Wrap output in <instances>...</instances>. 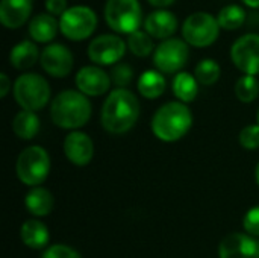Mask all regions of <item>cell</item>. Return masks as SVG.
Listing matches in <instances>:
<instances>
[{"mask_svg": "<svg viewBox=\"0 0 259 258\" xmlns=\"http://www.w3.org/2000/svg\"><path fill=\"white\" fill-rule=\"evenodd\" d=\"M235 96L243 103H250L259 96V81L256 76L244 75L235 84Z\"/></svg>", "mask_w": 259, "mask_h": 258, "instance_id": "83f0119b", "label": "cell"}, {"mask_svg": "<svg viewBox=\"0 0 259 258\" xmlns=\"http://www.w3.org/2000/svg\"><path fill=\"white\" fill-rule=\"evenodd\" d=\"M111 76L99 65H85L76 73V87L85 96H102L111 87Z\"/></svg>", "mask_w": 259, "mask_h": 258, "instance_id": "5bb4252c", "label": "cell"}, {"mask_svg": "<svg viewBox=\"0 0 259 258\" xmlns=\"http://www.w3.org/2000/svg\"><path fill=\"white\" fill-rule=\"evenodd\" d=\"M240 144L247 151L259 149V125H249L240 132Z\"/></svg>", "mask_w": 259, "mask_h": 258, "instance_id": "f546056e", "label": "cell"}, {"mask_svg": "<svg viewBox=\"0 0 259 258\" xmlns=\"http://www.w3.org/2000/svg\"><path fill=\"white\" fill-rule=\"evenodd\" d=\"M220 33V24L217 17L208 12H194L187 17L182 24V36L187 44L193 47H209L212 46Z\"/></svg>", "mask_w": 259, "mask_h": 258, "instance_id": "52a82bcc", "label": "cell"}, {"mask_svg": "<svg viewBox=\"0 0 259 258\" xmlns=\"http://www.w3.org/2000/svg\"><path fill=\"white\" fill-rule=\"evenodd\" d=\"M126 43L114 33L96 36L88 46V58L96 65H114L126 53Z\"/></svg>", "mask_w": 259, "mask_h": 258, "instance_id": "8fae6325", "label": "cell"}, {"mask_svg": "<svg viewBox=\"0 0 259 258\" xmlns=\"http://www.w3.org/2000/svg\"><path fill=\"white\" fill-rule=\"evenodd\" d=\"M256 120H258V125H259V109H258V116H256Z\"/></svg>", "mask_w": 259, "mask_h": 258, "instance_id": "74e56055", "label": "cell"}, {"mask_svg": "<svg viewBox=\"0 0 259 258\" xmlns=\"http://www.w3.org/2000/svg\"><path fill=\"white\" fill-rule=\"evenodd\" d=\"M255 176H256V182H258L259 186V163L256 164V169H255Z\"/></svg>", "mask_w": 259, "mask_h": 258, "instance_id": "8d00e7d4", "label": "cell"}, {"mask_svg": "<svg viewBox=\"0 0 259 258\" xmlns=\"http://www.w3.org/2000/svg\"><path fill=\"white\" fill-rule=\"evenodd\" d=\"M178 18L173 12L167 9H156L150 12L144 20V30L152 36L158 40H168L171 35L178 30Z\"/></svg>", "mask_w": 259, "mask_h": 258, "instance_id": "2e32d148", "label": "cell"}, {"mask_svg": "<svg viewBox=\"0 0 259 258\" xmlns=\"http://www.w3.org/2000/svg\"><path fill=\"white\" fill-rule=\"evenodd\" d=\"M217 21L220 27L226 30H235L241 27L246 21V11L240 5H226L217 14Z\"/></svg>", "mask_w": 259, "mask_h": 258, "instance_id": "d4e9b609", "label": "cell"}, {"mask_svg": "<svg viewBox=\"0 0 259 258\" xmlns=\"http://www.w3.org/2000/svg\"><path fill=\"white\" fill-rule=\"evenodd\" d=\"M41 58L38 46L33 41L24 40L15 44L11 49L9 53V62L17 70H27L36 64V61Z\"/></svg>", "mask_w": 259, "mask_h": 258, "instance_id": "ffe728a7", "label": "cell"}, {"mask_svg": "<svg viewBox=\"0 0 259 258\" xmlns=\"http://www.w3.org/2000/svg\"><path fill=\"white\" fill-rule=\"evenodd\" d=\"M193 114L182 102L164 103L152 119V131L156 138L165 143L181 140L191 129Z\"/></svg>", "mask_w": 259, "mask_h": 258, "instance_id": "3957f363", "label": "cell"}, {"mask_svg": "<svg viewBox=\"0 0 259 258\" xmlns=\"http://www.w3.org/2000/svg\"><path fill=\"white\" fill-rule=\"evenodd\" d=\"M42 258H82V257H80V254H79L76 249H73V248H70V246H67V245H61V243H58V245H52V246H49V248L44 251Z\"/></svg>", "mask_w": 259, "mask_h": 258, "instance_id": "4dcf8cb0", "label": "cell"}, {"mask_svg": "<svg viewBox=\"0 0 259 258\" xmlns=\"http://www.w3.org/2000/svg\"><path fill=\"white\" fill-rule=\"evenodd\" d=\"M140 102L127 88H115L106 97L102 106V126L114 135L131 131L140 117Z\"/></svg>", "mask_w": 259, "mask_h": 258, "instance_id": "6da1fadb", "label": "cell"}, {"mask_svg": "<svg viewBox=\"0 0 259 258\" xmlns=\"http://www.w3.org/2000/svg\"><path fill=\"white\" fill-rule=\"evenodd\" d=\"M249 8H259V0H241Z\"/></svg>", "mask_w": 259, "mask_h": 258, "instance_id": "d590c367", "label": "cell"}, {"mask_svg": "<svg viewBox=\"0 0 259 258\" xmlns=\"http://www.w3.org/2000/svg\"><path fill=\"white\" fill-rule=\"evenodd\" d=\"M64 154L71 164L83 167L90 164L94 157V143L88 134L73 131L64 140Z\"/></svg>", "mask_w": 259, "mask_h": 258, "instance_id": "9a60e30c", "label": "cell"}, {"mask_svg": "<svg viewBox=\"0 0 259 258\" xmlns=\"http://www.w3.org/2000/svg\"><path fill=\"white\" fill-rule=\"evenodd\" d=\"M30 12L32 0H0V23L8 29L21 27Z\"/></svg>", "mask_w": 259, "mask_h": 258, "instance_id": "e0dca14e", "label": "cell"}, {"mask_svg": "<svg viewBox=\"0 0 259 258\" xmlns=\"http://www.w3.org/2000/svg\"><path fill=\"white\" fill-rule=\"evenodd\" d=\"M97 27V15L88 6L68 8L59 20L61 33L71 41H82L93 35Z\"/></svg>", "mask_w": 259, "mask_h": 258, "instance_id": "ba28073f", "label": "cell"}, {"mask_svg": "<svg viewBox=\"0 0 259 258\" xmlns=\"http://www.w3.org/2000/svg\"><path fill=\"white\" fill-rule=\"evenodd\" d=\"M147 2L155 8H167V6L173 5L176 0H147Z\"/></svg>", "mask_w": 259, "mask_h": 258, "instance_id": "e575fe53", "label": "cell"}, {"mask_svg": "<svg viewBox=\"0 0 259 258\" xmlns=\"http://www.w3.org/2000/svg\"><path fill=\"white\" fill-rule=\"evenodd\" d=\"M231 58L235 67L244 75H259V35L246 33L231 47Z\"/></svg>", "mask_w": 259, "mask_h": 258, "instance_id": "30bf717a", "label": "cell"}, {"mask_svg": "<svg viewBox=\"0 0 259 258\" xmlns=\"http://www.w3.org/2000/svg\"><path fill=\"white\" fill-rule=\"evenodd\" d=\"M17 176L29 187H39L50 173V157L41 146L23 149L17 158Z\"/></svg>", "mask_w": 259, "mask_h": 258, "instance_id": "5b68a950", "label": "cell"}, {"mask_svg": "<svg viewBox=\"0 0 259 258\" xmlns=\"http://www.w3.org/2000/svg\"><path fill=\"white\" fill-rule=\"evenodd\" d=\"M134 79V70L129 64L118 62L111 70V81L117 88H126Z\"/></svg>", "mask_w": 259, "mask_h": 258, "instance_id": "f1b7e54d", "label": "cell"}, {"mask_svg": "<svg viewBox=\"0 0 259 258\" xmlns=\"http://www.w3.org/2000/svg\"><path fill=\"white\" fill-rule=\"evenodd\" d=\"M137 87L143 97L153 100L164 94V91L167 88V81L161 71L146 70L144 73H141V76L137 82Z\"/></svg>", "mask_w": 259, "mask_h": 258, "instance_id": "7402d4cb", "label": "cell"}, {"mask_svg": "<svg viewBox=\"0 0 259 258\" xmlns=\"http://www.w3.org/2000/svg\"><path fill=\"white\" fill-rule=\"evenodd\" d=\"M59 30V21L50 14H38L29 23V35L35 43L52 41Z\"/></svg>", "mask_w": 259, "mask_h": 258, "instance_id": "ac0fdd59", "label": "cell"}, {"mask_svg": "<svg viewBox=\"0 0 259 258\" xmlns=\"http://www.w3.org/2000/svg\"><path fill=\"white\" fill-rule=\"evenodd\" d=\"M127 47L138 58H146L152 52H155L153 40L146 30H137L131 33L127 36Z\"/></svg>", "mask_w": 259, "mask_h": 258, "instance_id": "4316f807", "label": "cell"}, {"mask_svg": "<svg viewBox=\"0 0 259 258\" xmlns=\"http://www.w3.org/2000/svg\"><path fill=\"white\" fill-rule=\"evenodd\" d=\"M106 24L118 33H134L143 23V9L138 0H106L103 11Z\"/></svg>", "mask_w": 259, "mask_h": 258, "instance_id": "8992f818", "label": "cell"}, {"mask_svg": "<svg viewBox=\"0 0 259 258\" xmlns=\"http://www.w3.org/2000/svg\"><path fill=\"white\" fill-rule=\"evenodd\" d=\"M42 70L53 78H65L71 73L74 65L73 53L64 44L55 43L42 49L39 58Z\"/></svg>", "mask_w": 259, "mask_h": 258, "instance_id": "7c38bea8", "label": "cell"}, {"mask_svg": "<svg viewBox=\"0 0 259 258\" xmlns=\"http://www.w3.org/2000/svg\"><path fill=\"white\" fill-rule=\"evenodd\" d=\"M9 90H11V81H9V78H8L6 73H2L0 75V97L2 99L6 97L8 93H9Z\"/></svg>", "mask_w": 259, "mask_h": 258, "instance_id": "836d02e7", "label": "cell"}, {"mask_svg": "<svg viewBox=\"0 0 259 258\" xmlns=\"http://www.w3.org/2000/svg\"><path fill=\"white\" fill-rule=\"evenodd\" d=\"M219 257L259 258V240L244 233L228 234L219 246Z\"/></svg>", "mask_w": 259, "mask_h": 258, "instance_id": "4fadbf2b", "label": "cell"}, {"mask_svg": "<svg viewBox=\"0 0 259 258\" xmlns=\"http://www.w3.org/2000/svg\"><path fill=\"white\" fill-rule=\"evenodd\" d=\"M46 9L47 14L56 17V15H64V12L68 9L67 8V0H46Z\"/></svg>", "mask_w": 259, "mask_h": 258, "instance_id": "d6a6232c", "label": "cell"}, {"mask_svg": "<svg viewBox=\"0 0 259 258\" xmlns=\"http://www.w3.org/2000/svg\"><path fill=\"white\" fill-rule=\"evenodd\" d=\"M49 82L36 73H24L14 82V97L24 111L42 109L50 99Z\"/></svg>", "mask_w": 259, "mask_h": 258, "instance_id": "277c9868", "label": "cell"}, {"mask_svg": "<svg viewBox=\"0 0 259 258\" xmlns=\"http://www.w3.org/2000/svg\"><path fill=\"white\" fill-rule=\"evenodd\" d=\"M175 96L179 99L182 103H190L193 102L197 94H199V82L196 76H193L188 71H181L175 76L173 84H171Z\"/></svg>", "mask_w": 259, "mask_h": 258, "instance_id": "603a6c76", "label": "cell"}, {"mask_svg": "<svg viewBox=\"0 0 259 258\" xmlns=\"http://www.w3.org/2000/svg\"><path fill=\"white\" fill-rule=\"evenodd\" d=\"M190 58V49L185 40L168 38L162 41L153 52V64L158 71L165 75L181 73Z\"/></svg>", "mask_w": 259, "mask_h": 258, "instance_id": "9c48e42d", "label": "cell"}, {"mask_svg": "<svg viewBox=\"0 0 259 258\" xmlns=\"http://www.w3.org/2000/svg\"><path fill=\"white\" fill-rule=\"evenodd\" d=\"M93 106L85 94L76 90L61 91L50 105L52 122L61 129L76 131L91 119Z\"/></svg>", "mask_w": 259, "mask_h": 258, "instance_id": "7a4b0ae2", "label": "cell"}, {"mask_svg": "<svg viewBox=\"0 0 259 258\" xmlns=\"http://www.w3.org/2000/svg\"><path fill=\"white\" fill-rule=\"evenodd\" d=\"M12 131L21 140H32L39 131V117L33 111H20L12 120Z\"/></svg>", "mask_w": 259, "mask_h": 258, "instance_id": "cb8c5ba5", "label": "cell"}, {"mask_svg": "<svg viewBox=\"0 0 259 258\" xmlns=\"http://www.w3.org/2000/svg\"><path fill=\"white\" fill-rule=\"evenodd\" d=\"M220 75H222V68L219 65V62L214 59H209V58L202 59L194 68V76H196L197 82L202 85H206V87L214 85L220 79Z\"/></svg>", "mask_w": 259, "mask_h": 258, "instance_id": "484cf974", "label": "cell"}, {"mask_svg": "<svg viewBox=\"0 0 259 258\" xmlns=\"http://www.w3.org/2000/svg\"><path fill=\"white\" fill-rule=\"evenodd\" d=\"M24 205L30 214L35 217H44L52 213L55 199L53 195L44 187H32V190L24 198Z\"/></svg>", "mask_w": 259, "mask_h": 258, "instance_id": "44dd1931", "label": "cell"}, {"mask_svg": "<svg viewBox=\"0 0 259 258\" xmlns=\"http://www.w3.org/2000/svg\"><path fill=\"white\" fill-rule=\"evenodd\" d=\"M243 227L246 230L247 234L253 236V237H259V205L250 208L243 219Z\"/></svg>", "mask_w": 259, "mask_h": 258, "instance_id": "1f68e13d", "label": "cell"}, {"mask_svg": "<svg viewBox=\"0 0 259 258\" xmlns=\"http://www.w3.org/2000/svg\"><path fill=\"white\" fill-rule=\"evenodd\" d=\"M20 237H21V242L30 249H42L47 246L50 240L49 228L41 220H36V219L26 220L21 225Z\"/></svg>", "mask_w": 259, "mask_h": 258, "instance_id": "d6986e66", "label": "cell"}]
</instances>
